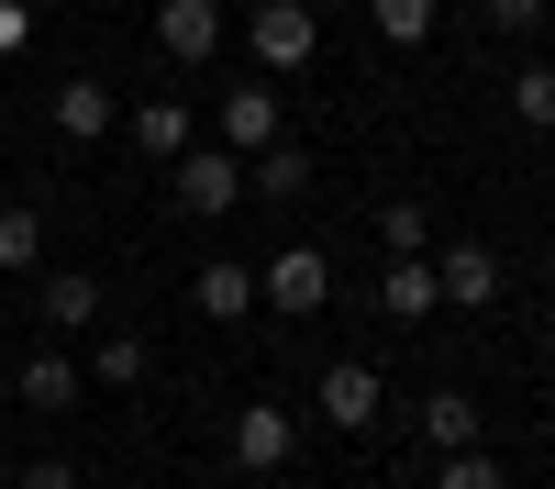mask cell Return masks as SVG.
Returning <instances> with one entry per match:
<instances>
[{
  "instance_id": "cell-5",
  "label": "cell",
  "mask_w": 555,
  "mask_h": 489,
  "mask_svg": "<svg viewBox=\"0 0 555 489\" xmlns=\"http://www.w3.org/2000/svg\"><path fill=\"white\" fill-rule=\"evenodd\" d=\"M311 44H322V23L300 12V0H256L245 12V56L278 78V67H311Z\"/></svg>"
},
{
  "instance_id": "cell-20",
  "label": "cell",
  "mask_w": 555,
  "mask_h": 489,
  "mask_svg": "<svg viewBox=\"0 0 555 489\" xmlns=\"http://www.w3.org/2000/svg\"><path fill=\"white\" fill-rule=\"evenodd\" d=\"M145 378V334H101V356H89V389H122Z\"/></svg>"
},
{
  "instance_id": "cell-12",
  "label": "cell",
  "mask_w": 555,
  "mask_h": 489,
  "mask_svg": "<svg viewBox=\"0 0 555 489\" xmlns=\"http://www.w3.org/2000/svg\"><path fill=\"white\" fill-rule=\"evenodd\" d=\"M56 133H67V145H101V133H122V101L101 78H67L56 89Z\"/></svg>"
},
{
  "instance_id": "cell-26",
  "label": "cell",
  "mask_w": 555,
  "mask_h": 489,
  "mask_svg": "<svg viewBox=\"0 0 555 489\" xmlns=\"http://www.w3.org/2000/svg\"><path fill=\"white\" fill-rule=\"evenodd\" d=\"M278 489H300V478H278Z\"/></svg>"
},
{
  "instance_id": "cell-2",
  "label": "cell",
  "mask_w": 555,
  "mask_h": 489,
  "mask_svg": "<svg viewBox=\"0 0 555 489\" xmlns=\"http://www.w3.org/2000/svg\"><path fill=\"white\" fill-rule=\"evenodd\" d=\"M278 133H289V101H278L267 78H234L211 101V145H234V156H256V145H278Z\"/></svg>"
},
{
  "instance_id": "cell-10",
  "label": "cell",
  "mask_w": 555,
  "mask_h": 489,
  "mask_svg": "<svg viewBox=\"0 0 555 489\" xmlns=\"http://www.w3.org/2000/svg\"><path fill=\"white\" fill-rule=\"evenodd\" d=\"M34 311H44V334H89L101 323V279H89V267H56V279L34 289Z\"/></svg>"
},
{
  "instance_id": "cell-14",
  "label": "cell",
  "mask_w": 555,
  "mask_h": 489,
  "mask_svg": "<svg viewBox=\"0 0 555 489\" xmlns=\"http://www.w3.org/2000/svg\"><path fill=\"white\" fill-rule=\"evenodd\" d=\"M234 467H289V412L278 400H245L234 412Z\"/></svg>"
},
{
  "instance_id": "cell-17",
  "label": "cell",
  "mask_w": 555,
  "mask_h": 489,
  "mask_svg": "<svg viewBox=\"0 0 555 489\" xmlns=\"http://www.w3.org/2000/svg\"><path fill=\"white\" fill-rule=\"evenodd\" d=\"M366 23H378V44H434L444 0H366Z\"/></svg>"
},
{
  "instance_id": "cell-15",
  "label": "cell",
  "mask_w": 555,
  "mask_h": 489,
  "mask_svg": "<svg viewBox=\"0 0 555 489\" xmlns=\"http://www.w3.org/2000/svg\"><path fill=\"white\" fill-rule=\"evenodd\" d=\"M245 190H256V201H300V190H311V156L278 133V145H256V156H245Z\"/></svg>"
},
{
  "instance_id": "cell-18",
  "label": "cell",
  "mask_w": 555,
  "mask_h": 489,
  "mask_svg": "<svg viewBox=\"0 0 555 489\" xmlns=\"http://www.w3.org/2000/svg\"><path fill=\"white\" fill-rule=\"evenodd\" d=\"M0 267H12V279L44 267V211H34V201H0Z\"/></svg>"
},
{
  "instance_id": "cell-16",
  "label": "cell",
  "mask_w": 555,
  "mask_h": 489,
  "mask_svg": "<svg viewBox=\"0 0 555 489\" xmlns=\"http://www.w3.org/2000/svg\"><path fill=\"white\" fill-rule=\"evenodd\" d=\"M423 445H434V456L478 445V400H467V389H423Z\"/></svg>"
},
{
  "instance_id": "cell-13",
  "label": "cell",
  "mask_w": 555,
  "mask_h": 489,
  "mask_svg": "<svg viewBox=\"0 0 555 489\" xmlns=\"http://www.w3.org/2000/svg\"><path fill=\"white\" fill-rule=\"evenodd\" d=\"M378 311H389V323H423V311H444V289H434V256H389Z\"/></svg>"
},
{
  "instance_id": "cell-4",
  "label": "cell",
  "mask_w": 555,
  "mask_h": 489,
  "mask_svg": "<svg viewBox=\"0 0 555 489\" xmlns=\"http://www.w3.org/2000/svg\"><path fill=\"white\" fill-rule=\"evenodd\" d=\"M311 400H322V423H334V434H366V423L389 412V378L366 368V356H334V368L311 378Z\"/></svg>"
},
{
  "instance_id": "cell-22",
  "label": "cell",
  "mask_w": 555,
  "mask_h": 489,
  "mask_svg": "<svg viewBox=\"0 0 555 489\" xmlns=\"http://www.w3.org/2000/svg\"><path fill=\"white\" fill-rule=\"evenodd\" d=\"M378 245L389 256H423V201H378Z\"/></svg>"
},
{
  "instance_id": "cell-6",
  "label": "cell",
  "mask_w": 555,
  "mask_h": 489,
  "mask_svg": "<svg viewBox=\"0 0 555 489\" xmlns=\"http://www.w3.org/2000/svg\"><path fill=\"white\" fill-rule=\"evenodd\" d=\"M434 289H444V311H489L500 300V256L489 245H444L434 256Z\"/></svg>"
},
{
  "instance_id": "cell-25",
  "label": "cell",
  "mask_w": 555,
  "mask_h": 489,
  "mask_svg": "<svg viewBox=\"0 0 555 489\" xmlns=\"http://www.w3.org/2000/svg\"><path fill=\"white\" fill-rule=\"evenodd\" d=\"M489 23L500 34H544V0H489Z\"/></svg>"
},
{
  "instance_id": "cell-3",
  "label": "cell",
  "mask_w": 555,
  "mask_h": 489,
  "mask_svg": "<svg viewBox=\"0 0 555 489\" xmlns=\"http://www.w3.org/2000/svg\"><path fill=\"white\" fill-rule=\"evenodd\" d=\"M256 300L289 311V323H300V311H322V300H334V256H322V245H278V256L256 267Z\"/></svg>"
},
{
  "instance_id": "cell-23",
  "label": "cell",
  "mask_w": 555,
  "mask_h": 489,
  "mask_svg": "<svg viewBox=\"0 0 555 489\" xmlns=\"http://www.w3.org/2000/svg\"><path fill=\"white\" fill-rule=\"evenodd\" d=\"M12 489H78V467H67V456H23Z\"/></svg>"
},
{
  "instance_id": "cell-24",
  "label": "cell",
  "mask_w": 555,
  "mask_h": 489,
  "mask_svg": "<svg viewBox=\"0 0 555 489\" xmlns=\"http://www.w3.org/2000/svg\"><path fill=\"white\" fill-rule=\"evenodd\" d=\"M34 44V0H0V56H23Z\"/></svg>"
},
{
  "instance_id": "cell-9",
  "label": "cell",
  "mask_w": 555,
  "mask_h": 489,
  "mask_svg": "<svg viewBox=\"0 0 555 489\" xmlns=\"http://www.w3.org/2000/svg\"><path fill=\"white\" fill-rule=\"evenodd\" d=\"M122 133H133V156H145V167H167V156H190V145H201L190 101H145V112H122Z\"/></svg>"
},
{
  "instance_id": "cell-7",
  "label": "cell",
  "mask_w": 555,
  "mask_h": 489,
  "mask_svg": "<svg viewBox=\"0 0 555 489\" xmlns=\"http://www.w3.org/2000/svg\"><path fill=\"white\" fill-rule=\"evenodd\" d=\"M12 389H23V412H78L89 368H78V356H56V345H44V356H23V368H12Z\"/></svg>"
},
{
  "instance_id": "cell-21",
  "label": "cell",
  "mask_w": 555,
  "mask_h": 489,
  "mask_svg": "<svg viewBox=\"0 0 555 489\" xmlns=\"http://www.w3.org/2000/svg\"><path fill=\"white\" fill-rule=\"evenodd\" d=\"M434 489H512V467H500V456H478V445H455V456L434 467Z\"/></svg>"
},
{
  "instance_id": "cell-11",
  "label": "cell",
  "mask_w": 555,
  "mask_h": 489,
  "mask_svg": "<svg viewBox=\"0 0 555 489\" xmlns=\"http://www.w3.org/2000/svg\"><path fill=\"white\" fill-rule=\"evenodd\" d=\"M190 311H201V323H245V311H256V267H234V256H211L201 279H190Z\"/></svg>"
},
{
  "instance_id": "cell-1",
  "label": "cell",
  "mask_w": 555,
  "mask_h": 489,
  "mask_svg": "<svg viewBox=\"0 0 555 489\" xmlns=\"http://www.w3.org/2000/svg\"><path fill=\"white\" fill-rule=\"evenodd\" d=\"M167 201L190 211V222H222L245 201V156L234 145H190V156H167Z\"/></svg>"
},
{
  "instance_id": "cell-8",
  "label": "cell",
  "mask_w": 555,
  "mask_h": 489,
  "mask_svg": "<svg viewBox=\"0 0 555 489\" xmlns=\"http://www.w3.org/2000/svg\"><path fill=\"white\" fill-rule=\"evenodd\" d=\"M156 44L178 67H201L211 44H222V0H156Z\"/></svg>"
},
{
  "instance_id": "cell-19",
  "label": "cell",
  "mask_w": 555,
  "mask_h": 489,
  "mask_svg": "<svg viewBox=\"0 0 555 489\" xmlns=\"http://www.w3.org/2000/svg\"><path fill=\"white\" fill-rule=\"evenodd\" d=\"M512 123L555 133V67H512Z\"/></svg>"
}]
</instances>
